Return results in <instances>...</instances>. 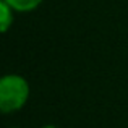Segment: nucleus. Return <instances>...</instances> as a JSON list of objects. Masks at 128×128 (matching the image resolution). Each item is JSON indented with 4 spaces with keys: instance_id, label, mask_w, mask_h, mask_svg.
<instances>
[{
    "instance_id": "1",
    "label": "nucleus",
    "mask_w": 128,
    "mask_h": 128,
    "mask_svg": "<svg viewBox=\"0 0 128 128\" xmlns=\"http://www.w3.org/2000/svg\"><path fill=\"white\" fill-rule=\"evenodd\" d=\"M29 97V84L18 75H6L0 81V109L3 114L21 109Z\"/></svg>"
},
{
    "instance_id": "2",
    "label": "nucleus",
    "mask_w": 128,
    "mask_h": 128,
    "mask_svg": "<svg viewBox=\"0 0 128 128\" xmlns=\"http://www.w3.org/2000/svg\"><path fill=\"white\" fill-rule=\"evenodd\" d=\"M12 24H13V8L3 0H0V29L6 32Z\"/></svg>"
},
{
    "instance_id": "3",
    "label": "nucleus",
    "mask_w": 128,
    "mask_h": 128,
    "mask_svg": "<svg viewBox=\"0 0 128 128\" xmlns=\"http://www.w3.org/2000/svg\"><path fill=\"white\" fill-rule=\"evenodd\" d=\"M3 2L8 3L15 12H32L41 5L42 0H3Z\"/></svg>"
},
{
    "instance_id": "4",
    "label": "nucleus",
    "mask_w": 128,
    "mask_h": 128,
    "mask_svg": "<svg viewBox=\"0 0 128 128\" xmlns=\"http://www.w3.org/2000/svg\"><path fill=\"white\" fill-rule=\"evenodd\" d=\"M42 128H55V126H52V125H47V126H42Z\"/></svg>"
}]
</instances>
